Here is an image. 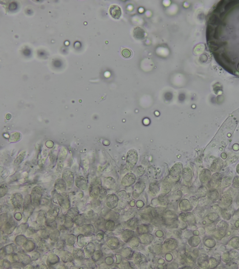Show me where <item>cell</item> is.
<instances>
[{
    "mask_svg": "<svg viewBox=\"0 0 239 269\" xmlns=\"http://www.w3.org/2000/svg\"><path fill=\"white\" fill-rule=\"evenodd\" d=\"M208 50L226 72L239 78V0H220L206 15Z\"/></svg>",
    "mask_w": 239,
    "mask_h": 269,
    "instance_id": "1",
    "label": "cell"
},
{
    "mask_svg": "<svg viewBox=\"0 0 239 269\" xmlns=\"http://www.w3.org/2000/svg\"><path fill=\"white\" fill-rule=\"evenodd\" d=\"M35 206L32 202L31 195H27L24 198L23 204V216L25 220H27L33 213Z\"/></svg>",
    "mask_w": 239,
    "mask_h": 269,
    "instance_id": "2",
    "label": "cell"
},
{
    "mask_svg": "<svg viewBox=\"0 0 239 269\" xmlns=\"http://www.w3.org/2000/svg\"><path fill=\"white\" fill-rule=\"evenodd\" d=\"M32 202L35 206H39L41 204L43 195V190L41 187L37 186L32 190L31 193Z\"/></svg>",
    "mask_w": 239,
    "mask_h": 269,
    "instance_id": "3",
    "label": "cell"
},
{
    "mask_svg": "<svg viewBox=\"0 0 239 269\" xmlns=\"http://www.w3.org/2000/svg\"><path fill=\"white\" fill-rule=\"evenodd\" d=\"M57 202L60 206L67 209L71 206V203L68 195L66 193H58L57 197Z\"/></svg>",
    "mask_w": 239,
    "mask_h": 269,
    "instance_id": "4",
    "label": "cell"
},
{
    "mask_svg": "<svg viewBox=\"0 0 239 269\" xmlns=\"http://www.w3.org/2000/svg\"><path fill=\"white\" fill-rule=\"evenodd\" d=\"M23 201L24 199L23 198V195L18 192L13 194L11 198L12 204H13L15 208L19 209H21L23 208Z\"/></svg>",
    "mask_w": 239,
    "mask_h": 269,
    "instance_id": "5",
    "label": "cell"
},
{
    "mask_svg": "<svg viewBox=\"0 0 239 269\" xmlns=\"http://www.w3.org/2000/svg\"><path fill=\"white\" fill-rule=\"evenodd\" d=\"M74 223L78 227H81L86 224L90 221L86 214H78L75 217L74 219Z\"/></svg>",
    "mask_w": 239,
    "mask_h": 269,
    "instance_id": "6",
    "label": "cell"
},
{
    "mask_svg": "<svg viewBox=\"0 0 239 269\" xmlns=\"http://www.w3.org/2000/svg\"><path fill=\"white\" fill-rule=\"evenodd\" d=\"M78 230L85 236H90L94 232V226L90 224H86L80 227Z\"/></svg>",
    "mask_w": 239,
    "mask_h": 269,
    "instance_id": "7",
    "label": "cell"
},
{
    "mask_svg": "<svg viewBox=\"0 0 239 269\" xmlns=\"http://www.w3.org/2000/svg\"><path fill=\"white\" fill-rule=\"evenodd\" d=\"M60 212V207L58 206H54L52 209L50 210L47 213L46 221H56Z\"/></svg>",
    "mask_w": 239,
    "mask_h": 269,
    "instance_id": "8",
    "label": "cell"
},
{
    "mask_svg": "<svg viewBox=\"0 0 239 269\" xmlns=\"http://www.w3.org/2000/svg\"><path fill=\"white\" fill-rule=\"evenodd\" d=\"M109 12L111 16L114 19H119L122 15V9L117 5H111L109 8Z\"/></svg>",
    "mask_w": 239,
    "mask_h": 269,
    "instance_id": "9",
    "label": "cell"
},
{
    "mask_svg": "<svg viewBox=\"0 0 239 269\" xmlns=\"http://www.w3.org/2000/svg\"><path fill=\"white\" fill-rule=\"evenodd\" d=\"M17 226V223L15 221L10 220L3 225V231L6 234H11L14 231Z\"/></svg>",
    "mask_w": 239,
    "mask_h": 269,
    "instance_id": "10",
    "label": "cell"
},
{
    "mask_svg": "<svg viewBox=\"0 0 239 269\" xmlns=\"http://www.w3.org/2000/svg\"><path fill=\"white\" fill-rule=\"evenodd\" d=\"M16 247L13 244H10L1 249V258H4L6 256L9 255L14 253Z\"/></svg>",
    "mask_w": 239,
    "mask_h": 269,
    "instance_id": "11",
    "label": "cell"
},
{
    "mask_svg": "<svg viewBox=\"0 0 239 269\" xmlns=\"http://www.w3.org/2000/svg\"><path fill=\"white\" fill-rule=\"evenodd\" d=\"M63 177L67 186L69 187L72 186L74 184V175L72 172L66 170L63 174Z\"/></svg>",
    "mask_w": 239,
    "mask_h": 269,
    "instance_id": "12",
    "label": "cell"
},
{
    "mask_svg": "<svg viewBox=\"0 0 239 269\" xmlns=\"http://www.w3.org/2000/svg\"><path fill=\"white\" fill-rule=\"evenodd\" d=\"M60 257L64 263H68L74 260V256L71 252L66 250H63L60 253Z\"/></svg>",
    "mask_w": 239,
    "mask_h": 269,
    "instance_id": "13",
    "label": "cell"
},
{
    "mask_svg": "<svg viewBox=\"0 0 239 269\" xmlns=\"http://www.w3.org/2000/svg\"><path fill=\"white\" fill-rule=\"evenodd\" d=\"M18 256V263L23 265H27L29 264L32 261L30 256L24 253H20Z\"/></svg>",
    "mask_w": 239,
    "mask_h": 269,
    "instance_id": "14",
    "label": "cell"
},
{
    "mask_svg": "<svg viewBox=\"0 0 239 269\" xmlns=\"http://www.w3.org/2000/svg\"><path fill=\"white\" fill-rule=\"evenodd\" d=\"M100 190L99 185L97 184H94L90 186L89 189L90 196L94 199H97L100 195Z\"/></svg>",
    "mask_w": 239,
    "mask_h": 269,
    "instance_id": "15",
    "label": "cell"
},
{
    "mask_svg": "<svg viewBox=\"0 0 239 269\" xmlns=\"http://www.w3.org/2000/svg\"><path fill=\"white\" fill-rule=\"evenodd\" d=\"M60 261V258L57 255L54 254H50L47 259V264L48 266H53L58 264Z\"/></svg>",
    "mask_w": 239,
    "mask_h": 269,
    "instance_id": "16",
    "label": "cell"
},
{
    "mask_svg": "<svg viewBox=\"0 0 239 269\" xmlns=\"http://www.w3.org/2000/svg\"><path fill=\"white\" fill-rule=\"evenodd\" d=\"M72 255L74 256V258L77 260H82L85 258V252L82 249H75L72 252Z\"/></svg>",
    "mask_w": 239,
    "mask_h": 269,
    "instance_id": "17",
    "label": "cell"
},
{
    "mask_svg": "<svg viewBox=\"0 0 239 269\" xmlns=\"http://www.w3.org/2000/svg\"><path fill=\"white\" fill-rule=\"evenodd\" d=\"M95 247L94 243L92 242H89L84 247V252H85L86 255L88 257L90 258L92 256L94 252H95Z\"/></svg>",
    "mask_w": 239,
    "mask_h": 269,
    "instance_id": "18",
    "label": "cell"
},
{
    "mask_svg": "<svg viewBox=\"0 0 239 269\" xmlns=\"http://www.w3.org/2000/svg\"><path fill=\"white\" fill-rule=\"evenodd\" d=\"M65 181L62 179H58L57 180L55 184V187L58 191L63 192L66 189V186Z\"/></svg>",
    "mask_w": 239,
    "mask_h": 269,
    "instance_id": "19",
    "label": "cell"
},
{
    "mask_svg": "<svg viewBox=\"0 0 239 269\" xmlns=\"http://www.w3.org/2000/svg\"><path fill=\"white\" fill-rule=\"evenodd\" d=\"M76 185L81 190H85L87 188V183L86 179L82 177H80L76 179L75 181Z\"/></svg>",
    "mask_w": 239,
    "mask_h": 269,
    "instance_id": "20",
    "label": "cell"
},
{
    "mask_svg": "<svg viewBox=\"0 0 239 269\" xmlns=\"http://www.w3.org/2000/svg\"><path fill=\"white\" fill-rule=\"evenodd\" d=\"M47 217V213H46L44 211H40L38 213L37 217V223L40 225H45Z\"/></svg>",
    "mask_w": 239,
    "mask_h": 269,
    "instance_id": "21",
    "label": "cell"
},
{
    "mask_svg": "<svg viewBox=\"0 0 239 269\" xmlns=\"http://www.w3.org/2000/svg\"><path fill=\"white\" fill-rule=\"evenodd\" d=\"M23 246L26 252H31L35 248V244L31 240H26L23 244Z\"/></svg>",
    "mask_w": 239,
    "mask_h": 269,
    "instance_id": "22",
    "label": "cell"
},
{
    "mask_svg": "<svg viewBox=\"0 0 239 269\" xmlns=\"http://www.w3.org/2000/svg\"><path fill=\"white\" fill-rule=\"evenodd\" d=\"M49 245L45 239H41L37 244L38 250L41 252H46L49 249Z\"/></svg>",
    "mask_w": 239,
    "mask_h": 269,
    "instance_id": "23",
    "label": "cell"
},
{
    "mask_svg": "<svg viewBox=\"0 0 239 269\" xmlns=\"http://www.w3.org/2000/svg\"><path fill=\"white\" fill-rule=\"evenodd\" d=\"M115 196L109 195L106 198V204L110 208H113L115 207L116 204V199Z\"/></svg>",
    "mask_w": 239,
    "mask_h": 269,
    "instance_id": "24",
    "label": "cell"
},
{
    "mask_svg": "<svg viewBox=\"0 0 239 269\" xmlns=\"http://www.w3.org/2000/svg\"><path fill=\"white\" fill-rule=\"evenodd\" d=\"M91 204L93 211L96 213L100 212L101 208V203L100 201L96 199H94V200L92 201Z\"/></svg>",
    "mask_w": 239,
    "mask_h": 269,
    "instance_id": "25",
    "label": "cell"
},
{
    "mask_svg": "<svg viewBox=\"0 0 239 269\" xmlns=\"http://www.w3.org/2000/svg\"><path fill=\"white\" fill-rule=\"evenodd\" d=\"M37 235L41 239L46 240L49 238L50 234L47 229H41L38 230Z\"/></svg>",
    "mask_w": 239,
    "mask_h": 269,
    "instance_id": "26",
    "label": "cell"
},
{
    "mask_svg": "<svg viewBox=\"0 0 239 269\" xmlns=\"http://www.w3.org/2000/svg\"><path fill=\"white\" fill-rule=\"evenodd\" d=\"M134 35L135 38L138 39H142L144 38V32L143 30L140 27L135 28L134 31Z\"/></svg>",
    "mask_w": 239,
    "mask_h": 269,
    "instance_id": "27",
    "label": "cell"
},
{
    "mask_svg": "<svg viewBox=\"0 0 239 269\" xmlns=\"http://www.w3.org/2000/svg\"><path fill=\"white\" fill-rule=\"evenodd\" d=\"M74 219L66 215L64 226H65L66 229H71L74 226Z\"/></svg>",
    "mask_w": 239,
    "mask_h": 269,
    "instance_id": "28",
    "label": "cell"
},
{
    "mask_svg": "<svg viewBox=\"0 0 239 269\" xmlns=\"http://www.w3.org/2000/svg\"><path fill=\"white\" fill-rule=\"evenodd\" d=\"M79 213H80L79 211L77 208L76 207H72V208H70L67 211L66 215L74 219L75 216H77L78 214H80Z\"/></svg>",
    "mask_w": 239,
    "mask_h": 269,
    "instance_id": "29",
    "label": "cell"
},
{
    "mask_svg": "<svg viewBox=\"0 0 239 269\" xmlns=\"http://www.w3.org/2000/svg\"><path fill=\"white\" fill-rule=\"evenodd\" d=\"M220 202L222 206H228L231 204L232 202V199L229 195H226L223 196L222 197Z\"/></svg>",
    "mask_w": 239,
    "mask_h": 269,
    "instance_id": "30",
    "label": "cell"
},
{
    "mask_svg": "<svg viewBox=\"0 0 239 269\" xmlns=\"http://www.w3.org/2000/svg\"><path fill=\"white\" fill-rule=\"evenodd\" d=\"M60 236V232L58 230L55 229L50 235V239L53 241H58Z\"/></svg>",
    "mask_w": 239,
    "mask_h": 269,
    "instance_id": "31",
    "label": "cell"
},
{
    "mask_svg": "<svg viewBox=\"0 0 239 269\" xmlns=\"http://www.w3.org/2000/svg\"><path fill=\"white\" fill-rule=\"evenodd\" d=\"M76 237L74 235H69L67 236L66 243V244L70 246H72L74 245L76 242Z\"/></svg>",
    "mask_w": 239,
    "mask_h": 269,
    "instance_id": "32",
    "label": "cell"
},
{
    "mask_svg": "<svg viewBox=\"0 0 239 269\" xmlns=\"http://www.w3.org/2000/svg\"><path fill=\"white\" fill-rule=\"evenodd\" d=\"M1 268L2 269H9L11 268V262L8 259H1L0 262Z\"/></svg>",
    "mask_w": 239,
    "mask_h": 269,
    "instance_id": "33",
    "label": "cell"
},
{
    "mask_svg": "<svg viewBox=\"0 0 239 269\" xmlns=\"http://www.w3.org/2000/svg\"><path fill=\"white\" fill-rule=\"evenodd\" d=\"M21 138V135L19 132H13L10 135L9 141L11 142H17L19 141Z\"/></svg>",
    "mask_w": 239,
    "mask_h": 269,
    "instance_id": "34",
    "label": "cell"
},
{
    "mask_svg": "<svg viewBox=\"0 0 239 269\" xmlns=\"http://www.w3.org/2000/svg\"><path fill=\"white\" fill-rule=\"evenodd\" d=\"M103 256V254L100 250H96L94 252L92 256V259L94 262H97L100 260Z\"/></svg>",
    "mask_w": 239,
    "mask_h": 269,
    "instance_id": "35",
    "label": "cell"
},
{
    "mask_svg": "<svg viewBox=\"0 0 239 269\" xmlns=\"http://www.w3.org/2000/svg\"><path fill=\"white\" fill-rule=\"evenodd\" d=\"M208 196L209 199H211L212 200H216L219 198V195L217 190H211L209 192Z\"/></svg>",
    "mask_w": 239,
    "mask_h": 269,
    "instance_id": "36",
    "label": "cell"
},
{
    "mask_svg": "<svg viewBox=\"0 0 239 269\" xmlns=\"http://www.w3.org/2000/svg\"><path fill=\"white\" fill-rule=\"evenodd\" d=\"M123 57L126 59L130 58L132 56V52L131 50L128 48H124L122 50L121 52Z\"/></svg>",
    "mask_w": 239,
    "mask_h": 269,
    "instance_id": "37",
    "label": "cell"
},
{
    "mask_svg": "<svg viewBox=\"0 0 239 269\" xmlns=\"http://www.w3.org/2000/svg\"><path fill=\"white\" fill-rule=\"evenodd\" d=\"M84 235L82 234L79 235L77 237V244L78 246L80 247H83L85 245H86V240H85Z\"/></svg>",
    "mask_w": 239,
    "mask_h": 269,
    "instance_id": "38",
    "label": "cell"
},
{
    "mask_svg": "<svg viewBox=\"0 0 239 269\" xmlns=\"http://www.w3.org/2000/svg\"><path fill=\"white\" fill-rule=\"evenodd\" d=\"M26 237L25 236H24V235H18L17 237H16V238H15V243H16L18 245L21 246V245H23V244H24V243H25V241H26Z\"/></svg>",
    "mask_w": 239,
    "mask_h": 269,
    "instance_id": "39",
    "label": "cell"
},
{
    "mask_svg": "<svg viewBox=\"0 0 239 269\" xmlns=\"http://www.w3.org/2000/svg\"><path fill=\"white\" fill-rule=\"evenodd\" d=\"M66 244V241H65V240H58L57 241V243H56L55 247H56L57 249H63L64 247H65Z\"/></svg>",
    "mask_w": 239,
    "mask_h": 269,
    "instance_id": "40",
    "label": "cell"
},
{
    "mask_svg": "<svg viewBox=\"0 0 239 269\" xmlns=\"http://www.w3.org/2000/svg\"><path fill=\"white\" fill-rule=\"evenodd\" d=\"M57 223L56 221H46L45 225L47 226L48 228L52 229H57Z\"/></svg>",
    "mask_w": 239,
    "mask_h": 269,
    "instance_id": "41",
    "label": "cell"
},
{
    "mask_svg": "<svg viewBox=\"0 0 239 269\" xmlns=\"http://www.w3.org/2000/svg\"><path fill=\"white\" fill-rule=\"evenodd\" d=\"M10 261L12 263H18V256L15 253H13L9 255Z\"/></svg>",
    "mask_w": 239,
    "mask_h": 269,
    "instance_id": "42",
    "label": "cell"
},
{
    "mask_svg": "<svg viewBox=\"0 0 239 269\" xmlns=\"http://www.w3.org/2000/svg\"><path fill=\"white\" fill-rule=\"evenodd\" d=\"M1 227H2L8 221V215L6 213H3L1 215Z\"/></svg>",
    "mask_w": 239,
    "mask_h": 269,
    "instance_id": "43",
    "label": "cell"
},
{
    "mask_svg": "<svg viewBox=\"0 0 239 269\" xmlns=\"http://www.w3.org/2000/svg\"><path fill=\"white\" fill-rule=\"evenodd\" d=\"M104 222H105V221L102 218H99L98 220L96 221V222H95V226L98 229H102L104 226Z\"/></svg>",
    "mask_w": 239,
    "mask_h": 269,
    "instance_id": "44",
    "label": "cell"
},
{
    "mask_svg": "<svg viewBox=\"0 0 239 269\" xmlns=\"http://www.w3.org/2000/svg\"><path fill=\"white\" fill-rule=\"evenodd\" d=\"M8 188L5 185H1V190H0V195H1V198L4 197V196L6 195L8 192Z\"/></svg>",
    "mask_w": 239,
    "mask_h": 269,
    "instance_id": "45",
    "label": "cell"
},
{
    "mask_svg": "<svg viewBox=\"0 0 239 269\" xmlns=\"http://www.w3.org/2000/svg\"><path fill=\"white\" fill-rule=\"evenodd\" d=\"M206 258H205V257H204V258H201L199 259V263L200 264V266H208V262L207 261Z\"/></svg>",
    "mask_w": 239,
    "mask_h": 269,
    "instance_id": "46",
    "label": "cell"
},
{
    "mask_svg": "<svg viewBox=\"0 0 239 269\" xmlns=\"http://www.w3.org/2000/svg\"><path fill=\"white\" fill-rule=\"evenodd\" d=\"M65 220V216H64V215H60L58 216V217H57V219H56V221H57L58 223L63 224H64V223Z\"/></svg>",
    "mask_w": 239,
    "mask_h": 269,
    "instance_id": "47",
    "label": "cell"
},
{
    "mask_svg": "<svg viewBox=\"0 0 239 269\" xmlns=\"http://www.w3.org/2000/svg\"><path fill=\"white\" fill-rule=\"evenodd\" d=\"M230 256L232 259L234 260H237L238 259V258H239V254H238V253L235 252L234 250H233V251L230 252Z\"/></svg>",
    "mask_w": 239,
    "mask_h": 269,
    "instance_id": "48",
    "label": "cell"
},
{
    "mask_svg": "<svg viewBox=\"0 0 239 269\" xmlns=\"http://www.w3.org/2000/svg\"><path fill=\"white\" fill-rule=\"evenodd\" d=\"M31 256L32 260H36L40 256V254L38 252H34Z\"/></svg>",
    "mask_w": 239,
    "mask_h": 269,
    "instance_id": "49",
    "label": "cell"
},
{
    "mask_svg": "<svg viewBox=\"0 0 239 269\" xmlns=\"http://www.w3.org/2000/svg\"><path fill=\"white\" fill-rule=\"evenodd\" d=\"M225 235V232L224 231V230H221L217 231L216 233V238H222Z\"/></svg>",
    "mask_w": 239,
    "mask_h": 269,
    "instance_id": "50",
    "label": "cell"
},
{
    "mask_svg": "<svg viewBox=\"0 0 239 269\" xmlns=\"http://www.w3.org/2000/svg\"><path fill=\"white\" fill-rule=\"evenodd\" d=\"M225 210H223V211L222 212V215L223 218H225V219H226L227 220H228L229 219L228 218H230V215L229 213H228V210H226V209H225Z\"/></svg>",
    "mask_w": 239,
    "mask_h": 269,
    "instance_id": "51",
    "label": "cell"
},
{
    "mask_svg": "<svg viewBox=\"0 0 239 269\" xmlns=\"http://www.w3.org/2000/svg\"><path fill=\"white\" fill-rule=\"evenodd\" d=\"M106 190L104 189H101L99 197H100V199H103L106 196Z\"/></svg>",
    "mask_w": 239,
    "mask_h": 269,
    "instance_id": "52",
    "label": "cell"
},
{
    "mask_svg": "<svg viewBox=\"0 0 239 269\" xmlns=\"http://www.w3.org/2000/svg\"><path fill=\"white\" fill-rule=\"evenodd\" d=\"M232 241H235L236 243H235L234 245H233V247L235 248H239V237H234L231 239Z\"/></svg>",
    "mask_w": 239,
    "mask_h": 269,
    "instance_id": "53",
    "label": "cell"
},
{
    "mask_svg": "<svg viewBox=\"0 0 239 269\" xmlns=\"http://www.w3.org/2000/svg\"><path fill=\"white\" fill-rule=\"evenodd\" d=\"M34 229H33L32 228H30V229H29L28 231H27V234H28V235H29V236H31V235H34Z\"/></svg>",
    "mask_w": 239,
    "mask_h": 269,
    "instance_id": "54",
    "label": "cell"
},
{
    "mask_svg": "<svg viewBox=\"0 0 239 269\" xmlns=\"http://www.w3.org/2000/svg\"><path fill=\"white\" fill-rule=\"evenodd\" d=\"M15 218L16 220L20 221L22 219V215L21 214V213L19 215V213H18L15 215Z\"/></svg>",
    "mask_w": 239,
    "mask_h": 269,
    "instance_id": "55",
    "label": "cell"
},
{
    "mask_svg": "<svg viewBox=\"0 0 239 269\" xmlns=\"http://www.w3.org/2000/svg\"><path fill=\"white\" fill-rule=\"evenodd\" d=\"M228 254H224L223 255V260L224 261L226 262V263H227L229 260V256L228 255Z\"/></svg>",
    "mask_w": 239,
    "mask_h": 269,
    "instance_id": "56",
    "label": "cell"
}]
</instances>
